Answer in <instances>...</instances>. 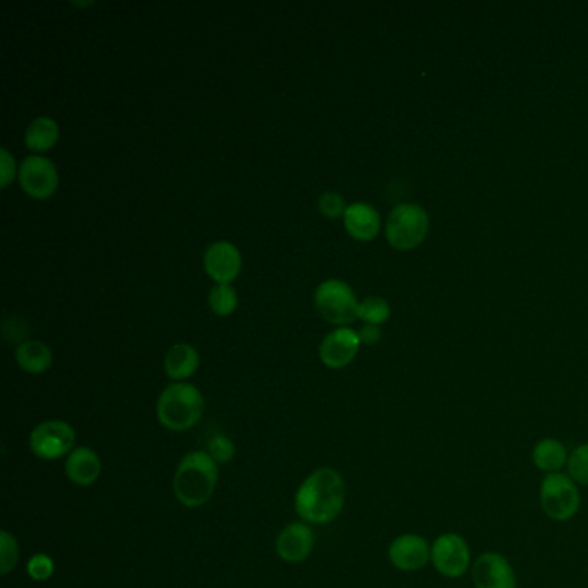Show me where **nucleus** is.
<instances>
[{"instance_id": "7", "label": "nucleus", "mask_w": 588, "mask_h": 588, "mask_svg": "<svg viewBox=\"0 0 588 588\" xmlns=\"http://www.w3.org/2000/svg\"><path fill=\"white\" fill-rule=\"evenodd\" d=\"M75 442V428L63 420L42 421L33 428L28 438L30 451L42 461L68 457L75 449Z\"/></svg>"}, {"instance_id": "15", "label": "nucleus", "mask_w": 588, "mask_h": 588, "mask_svg": "<svg viewBox=\"0 0 588 588\" xmlns=\"http://www.w3.org/2000/svg\"><path fill=\"white\" fill-rule=\"evenodd\" d=\"M64 471L69 480L78 487H90L101 476V457L90 447H75L66 457Z\"/></svg>"}, {"instance_id": "23", "label": "nucleus", "mask_w": 588, "mask_h": 588, "mask_svg": "<svg viewBox=\"0 0 588 588\" xmlns=\"http://www.w3.org/2000/svg\"><path fill=\"white\" fill-rule=\"evenodd\" d=\"M19 561V545L14 535L2 530L0 532V573L7 576L16 568Z\"/></svg>"}, {"instance_id": "14", "label": "nucleus", "mask_w": 588, "mask_h": 588, "mask_svg": "<svg viewBox=\"0 0 588 588\" xmlns=\"http://www.w3.org/2000/svg\"><path fill=\"white\" fill-rule=\"evenodd\" d=\"M276 554L290 564L304 563L314 549V532L307 523H290L276 537Z\"/></svg>"}, {"instance_id": "13", "label": "nucleus", "mask_w": 588, "mask_h": 588, "mask_svg": "<svg viewBox=\"0 0 588 588\" xmlns=\"http://www.w3.org/2000/svg\"><path fill=\"white\" fill-rule=\"evenodd\" d=\"M204 269L218 285H230L242 271V254L235 245L219 240L207 247Z\"/></svg>"}, {"instance_id": "19", "label": "nucleus", "mask_w": 588, "mask_h": 588, "mask_svg": "<svg viewBox=\"0 0 588 588\" xmlns=\"http://www.w3.org/2000/svg\"><path fill=\"white\" fill-rule=\"evenodd\" d=\"M532 459L538 470L552 475V473H559L564 466H568L570 456L563 442H559L556 438H542L533 447Z\"/></svg>"}, {"instance_id": "10", "label": "nucleus", "mask_w": 588, "mask_h": 588, "mask_svg": "<svg viewBox=\"0 0 588 588\" xmlns=\"http://www.w3.org/2000/svg\"><path fill=\"white\" fill-rule=\"evenodd\" d=\"M388 559L397 570L413 573L432 561V545L416 533H404L388 547Z\"/></svg>"}, {"instance_id": "12", "label": "nucleus", "mask_w": 588, "mask_h": 588, "mask_svg": "<svg viewBox=\"0 0 588 588\" xmlns=\"http://www.w3.org/2000/svg\"><path fill=\"white\" fill-rule=\"evenodd\" d=\"M361 338L349 326H342L328 333L320 345L321 361L332 370L345 368L356 359Z\"/></svg>"}, {"instance_id": "28", "label": "nucleus", "mask_w": 588, "mask_h": 588, "mask_svg": "<svg viewBox=\"0 0 588 588\" xmlns=\"http://www.w3.org/2000/svg\"><path fill=\"white\" fill-rule=\"evenodd\" d=\"M0 166H2V180H0V187L7 188L13 183L14 176H16V161L11 156V152L7 149L0 151Z\"/></svg>"}, {"instance_id": "25", "label": "nucleus", "mask_w": 588, "mask_h": 588, "mask_svg": "<svg viewBox=\"0 0 588 588\" xmlns=\"http://www.w3.org/2000/svg\"><path fill=\"white\" fill-rule=\"evenodd\" d=\"M54 570H56V564L52 561V557L47 556V554H42V552H38L35 556L30 557V561L26 564L28 576L32 580H35V582L49 580L54 575Z\"/></svg>"}, {"instance_id": "16", "label": "nucleus", "mask_w": 588, "mask_h": 588, "mask_svg": "<svg viewBox=\"0 0 588 588\" xmlns=\"http://www.w3.org/2000/svg\"><path fill=\"white\" fill-rule=\"evenodd\" d=\"M345 230L359 242H370L378 237L382 228V219L375 207L366 202H356L347 207L344 214Z\"/></svg>"}, {"instance_id": "17", "label": "nucleus", "mask_w": 588, "mask_h": 588, "mask_svg": "<svg viewBox=\"0 0 588 588\" xmlns=\"http://www.w3.org/2000/svg\"><path fill=\"white\" fill-rule=\"evenodd\" d=\"M199 364H201L199 352L188 344L173 345L164 357V371L175 382H182L194 376L195 371L199 370Z\"/></svg>"}, {"instance_id": "8", "label": "nucleus", "mask_w": 588, "mask_h": 588, "mask_svg": "<svg viewBox=\"0 0 588 588\" xmlns=\"http://www.w3.org/2000/svg\"><path fill=\"white\" fill-rule=\"evenodd\" d=\"M432 563L445 578H461L470 570V545L457 533H444L433 542Z\"/></svg>"}, {"instance_id": "1", "label": "nucleus", "mask_w": 588, "mask_h": 588, "mask_svg": "<svg viewBox=\"0 0 588 588\" xmlns=\"http://www.w3.org/2000/svg\"><path fill=\"white\" fill-rule=\"evenodd\" d=\"M345 506V482L332 468H320L307 476L295 494V513L304 523L325 525L337 520Z\"/></svg>"}, {"instance_id": "2", "label": "nucleus", "mask_w": 588, "mask_h": 588, "mask_svg": "<svg viewBox=\"0 0 588 588\" xmlns=\"http://www.w3.org/2000/svg\"><path fill=\"white\" fill-rule=\"evenodd\" d=\"M218 475V463L209 456V452H188L178 464L173 478L176 501L192 509L204 506L213 497Z\"/></svg>"}, {"instance_id": "9", "label": "nucleus", "mask_w": 588, "mask_h": 588, "mask_svg": "<svg viewBox=\"0 0 588 588\" xmlns=\"http://www.w3.org/2000/svg\"><path fill=\"white\" fill-rule=\"evenodd\" d=\"M19 183L37 201H45L56 194L59 187V173L51 159L42 156L26 157L19 166Z\"/></svg>"}, {"instance_id": "6", "label": "nucleus", "mask_w": 588, "mask_h": 588, "mask_svg": "<svg viewBox=\"0 0 588 588\" xmlns=\"http://www.w3.org/2000/svg\"><path fill=\"white\" fill-rule=\"evenodd\" d=\"M580 492L570 475L552 473L540 483V506L551 520L570 521L580 511Z\"/></svg>"}, {"instance_id": "22", "label": "nucleus", "mask_w": 588, "mask_h": 588, "mask_svg": "<svg viewBox=\"0 0 588 588\" xmlns=\"http://www.w3.org/2000/svg\"><path fill=\"white\" fill-rule=\"evenodd\" d=\"M209 306L221 318L230 316L238 306L237 292L230 285H216L209 294Z\"/></svg>"}, {"instance_id": "21", "label": "nucleus", "mask_w": 588, "mask_h": 588, "mask_svg": "<svg viewBox=\"0 0 588 588\" xmlns=\"http://www.w3.org/2000/svg\"><path fill=\"white\" fill-rule=\"evenodd\" d=\"M390 318V306L382 297H366L359 302V320L366 321L368 325H383Z\"/></svg>"}, {"instance_id": "11", "label": "nucleus", "mask_w": 588, "mask_h": 588, "mask_svg": "<svg viewBox=\"0 0 588 588\" xmlns=\"http://www.w3.org/2000/svg\"><path fill=\"white\" fill-rule=\"evenodd\" d=\"M471 576L476 588H516L518 578L506 557L499 552H485L476 559Z\"/></svg>"}, {"instance_id": "24", "label": "nucleus", "mask_w": 588, "mask_h": 588, "mask_svg": "<svg viewBox=\"0 0 588 588\" xmlns=\"http://www.w3.org/2000/svg\"><path fill=\"white\" fill-rule=\"evenodd\" d=\"M568 475L573 482L588 487V444L578 445L575 451L571 452L568 459Z\"/></svg>"}, {"instance_id": "3", "label": "nucleus", "mask_w": 588, "mask_h": 588, "mask_svg": "<svg viewBox=\"0 0 588 588\" xmlns=\"http://www.w3.org/2000/svg\"><path fill=\"white\" fill-rule=\"evenodd\" d=\"M206 401L199 388L175 382L164 388L157 399V420L171 432H187L204 416Z\"/></svg>"}, {"instance_id": "20", "label": "nucleus", "mask_w": 588, "mask_h": 588, "mask_svg": "<svg viewBox=\"0 0 588 588\" xmlns=\"http://www.w3.org/2000/svg\"><path fill=\"white\" fill-rule=\"evenodd\" d=\"M59 140V126L51 118L33 119L30 126L26 128L25 144L32 152L51 151L52 147Z\"/></svg>"}, {"instance_id": "27", "label": "nucleus", "mask_w": 588, "mask_h": 588, "mask_svg": "<svg viewBox=\"0 0 588 588\" xmlns=\"http://www.w3.org/2000/svg\"><path fill=\"white\" fill-rule=\"evenodd\" d=\"M209 456L213 457L218 464H225L235 456V445L232 440L226 437H214L209 444Z\"/></svg>"}, {"instance_id": "29", "label": "nucleus", "mask_w": 588, "mask_h": 588, "mask_svg": "<svg viewBox=\"0 0 588 588\" xmlns=\"http://www.w3.org/2000/svg\"><path fill=\"white\" fill-rule=\"evenodd\" d=\"M359 338H361V344L375 345L376 342H380V338H382V332H380V328H378V326L366 325L361 328V332H359Z\"/></svg>"}, {"instance_id": "18", "label": "nucleus", "mask_w": 588, "mask_h": 588, "mask_svg": "<svg viewBox=\"0 0 588 588\" xmlns=\"http://www.w3.org/2000/svg\"><path fill=\"white\" fill-rule=\"evenodd\" d=\"M14 356H16L19 368L30 375L45 373L51 368L52 361H54L51 349L44 342H38V340L21 342Z\"/></svg>"}, {"instance_id": "26", "label": "nucleus", "mask_w": 588, "mask_h": 588, "mask_svg": "<svg viewBox=\"0 0 588 588\" xmlns=\"http://www.w3.org/2000/svg\"><path fill=\"white\" fill-rule=\"evenodd\" d=\"M318 207H320L323 216L335 219L344 216L349 206L345 204V199L342 195L337 194V192H326V194L321 195Z\"/></svg>"}, {"instance_id": "4", "label": "nucleus", "mask_w": 588, "mask_h": 588, "mask_svg": "<svg viewBox=\"0 0 588 588\" xmlns=\"http://www.w3.org/2000/svg\"><path fill=\"white\" fill-rule=\"evenodd\" d=\"M430 230V218L418 204H401L387 219V240L397 251H413L423 244Z\"/></svg>"}, {"instance_id": "5", "label": "nucleus", "mask_w": 588, "mask_h": 588, "mask_svg": "<svg viewBox=\"0 0 588 588\" xmlns=\"http://www.w3.org/2000/svg\"><path fill=\"white\" fill-rule=\"evenodd\" d=\"M314 306L323 320L342 326L359 318V302L351 285L342 280H326L314 292Z\"/></svg>"}]
</instances>
